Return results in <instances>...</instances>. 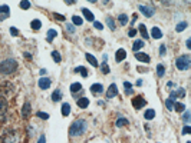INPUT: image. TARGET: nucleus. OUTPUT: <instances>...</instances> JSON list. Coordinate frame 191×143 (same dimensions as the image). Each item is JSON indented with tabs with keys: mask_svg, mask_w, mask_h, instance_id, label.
<instances>
[{
	"mask_svg": "<svg viewBox=\"0 0 191 143\" xmlns=\"http://www.w3.org/2000/svg\"><path fill=\"white\" fill-rule=\"evenodd\" d=\"M86 129H88V123L85 122V120H82V119H78V120H75V122L71 125V127H69V135H71L72 137H76V136L83 135V133L86 132Z\"/></svg>",
	"mask_w": 191,
	"mask_h": 143,
	"instance_id": "f257e3e1",
	"label": "nucleus"
},
{
	"mask_svg": "<svg viewBox=\"0 0 191 143\" xmlns=\"http://www.w3.org/2000/svg\"><path fill=\"white\" fill-rule=\"evenodd\" d=\"M17 69V62L13 60V59H7V60H3L0 63V73L3 74H12L15 73Z\"/></svg>",
	"mask_w": 191,
	"mask_h": 143,
	"instance_id": "f03ea898",
	"label": "nucleus"
},
{
	"mask_svg": "<svg viewBox=\"0 0 191 143\" xmlns=\"http://www.w3.org/2000/svg\"><path fill=\"white\" fill-rule=\"evenodd\" d=\"M191 66V57L188 54H183L175 60V67L178 70H188Z\"/></svg>",
	"mask_w": 191,
	"mask_h": 143,
	"instance_id": "7ed1b4c3",
	"label": "nucleus"
},
{
	"mask_svg": "<svg viewBox=\"0 0 191 143\" xmlns=\"http://www.w3.org/2000/svg\"><path fill=\"white\" fill-rule=\"evenodd\" d=\"M147 105L145 102V99L142 97V96H135V97L132 99V106L137 109V110H139L141 107H144Z\"/></svg>",
	"mask_w": 191,
	"mask_h": 143,
	"instance_id": "20e7f679",
	"label": "nucleus"
},
{
	"mask_svg": "<svg viewBox=\"0 0 191 143\" xmlns=\"http://www.w3.org/2000/svg\"><path fill=\"white\" fill-rule=\"evenodd\" d=\"M116 94H118V87H116L115 83H112V85L109 86L108 92H106V97H108V99H112V97H115Z\"/></svg>",
	"mask_w": 191,
	"mask_h": 143,
	"instance_id": "39448f33",
	"label": "nucleus"
},
{
	"mask_svg": "<svg viewBox=\"0 0 191 143\" xmlns=\"http://www.w3.org/2000/svg\"><path fill=\"white\" fill-rule=\"evenodd\" d=\"M30 112H32V106H30L29 102H26L25 105H23V107H22V116L25 119H27L30 116Z\"/></svg>",
	"mask_w": 191,
	"mask_h": 143,
	"instance_id": "423d86ee",
	"label": "nucleus"
},
{
	"mask_svg": "<svg viewBox=\"0 0 191 143\" xmlns=\"http://www.w3.org/2000/svg\"><path fill=\"white\" fill-rule=\"evenodd\" d=\"M50 83H52V82H50L49 77H42L40 80H39V87H40V89H43V90H45V89H49V87H50Z\"/></svg>",
	"mask_w": 191,
	"mask_h": 143,
	"instance_id": "0eeeda50",
	"label": "nucleus"
},
{
	"mask_svg": "<svg viewBox=\"0 0 191 143\" xmlns=\"http://www.w3.org/2000/svg\"><path fill=\"white\" fill-rule=\"evenodd\" d=\"M135 59L142 62V63H150V56L145 54V53H139V52H137V53H135Z\"/></svg>",
	"mask_w": 191,
	"mask_h": 143,
	"instance_id": "6e6552de",
	"label": "nucleus"
},
{
	"mask_svg": "<svg viewBox=\"0 0 191 143\" xmlns=\"http://www.w3.org/2000/svg\"><path fill=\"white\" fill-rule=\"evenodd\" d=\"M185 96V90L181 87V89L175 90V92H171L170 93V99H175V97H184Z\"/></svg>",
	"mask_w": 191,
	"mask_h": 143,
	"instance_id": "1a4fd4ad",
	"label": "nucleus"
},
{
	"mask_svg": "<svg viewBox=\"0 0 191 143\" xmlns=\"http://www.w3.org/2000/svg\"><path fill=\"white\" fill-rule=\"evenodd\" d=\"M6 110H7V100L3 96H0V116L6 113Z\"/></svg>",
	"mask_w": 191,
	"mask_h": 143,
	"instance_id": "9d476101",
	"label": "nucleus"
},
{
	"mask_svg": "<svg viewBox=\"0 0 191 143\" xmlns=\"http://www.w3.org/2000/svg\"><path fill=\"white\" fill-rule=\"evenodd\" d=\"M125 57H127V52H125L124 49H119L118 52H116V54H115V60L119 63V62L125 60Z\"/></svg>",
	"mask_w": 191,
	"mask_h": 143,
	"instance_id": "9b49d317",
	"label": "nucleus"
},
{
	"mask_svg": "<svg viewBox=\"0 0 191 143\" xmlns=\"http://www.w3.org/2000/svg\"><path fill=\"white\" fill-rule=\"evenodd\" d=\"M139 12L144 13L147 17H151L154 14V9H150V7H147V6H139Z\"/></svg>",
	"mask_w": 191,
	"mask_h": 143,
	"instance_id": "f8f14e48",
	"label": "nucleus"
},
{
	"mask_svg": "<svg viewBox=\"0 0 191 143\" xmlns=\"http://www.w3.org/2000/svg\"><path fill=\"white\" fill-rule=\"evenodd\" d=\"M82 13L85 14V19L88 22H95V16H93V13L91 10H88V9H82Z\"/></svg>",
	"mask_w": 191,
	"mask_h": 143,
	"instance_id": "ddd939ff",
	"label": "nucleus"
},
{
	"mask_svg": "<svg viewBox=\"0 0 191 143\" xmlns=\"http://www.w3.org/2000/svg\"><path fill=\"white\" fill-rule=\"evenodd\" d=\"M9 13H10V9H9L7 4H4V6H0V14H3V16L0 17V20H3L6 16L9 17Z\"/></svg>",
	"mask_w": 191,
	"mask_h": 143,
	"instance_id": "4468645a",
	"label": "nucleus"
},
{
	"mask_svg": "<svg viewBox=\"0 0 191 143\" xmlns=\"http://www.w3.org/2000/svg\"><path fill=\"white\" fill-rule=\"evenodd\" d=\"M78 106L82 107V109L89 106V100H88V97H79L78 99Z\"/></svg>",
	"mask_w": 191,
	"mask_h": 143,
	"instance_id": "2eb2a0df",
	"label": "nucleus"
},
{
	"mask_svg": "<svg viewBox=\"0 0 191 143\" xmlns=\"http://www.w3.org/2000/svg\"><path fill=\"white\" fill-rule=\"evenodd\" d=\"M151 36H152L154 39H161V37H162V32L158 27H152V30H151Z\"/></svg>",
	"mask_w": 191,
	"mask_h": 143,
	"instance_id": "dca6fc26",
	"label": "nucleus"
},
{
	"mask_svg": "<svg viewBox=\"0 0 191 143\" xmlns=\"http://www.w3.org/2000/svg\"><path fill=\"white\" fill-rule=\"evenodd\" d=\"M60 99H62V92L59 89H56L53 93H52V100H53V102H59Z\"/></svg>",
	"mask_w": 191,
	"mask_h": 143,
	"instance_id": "f3484780",
	"label": "nucleus"
},
{
	"mask_svg": "<svg viewBox=\"0 0 191 143\" xmlns=\"http://www.w3.org/2000/svg\"><path fill=\"white\" fill-rule=\"evenodd\" d=\"M86 60L89 62V63H91L93 67H98V66H99V65H98V60H96V59L92 56L91 53H86Z\"/></svg>",
	"mask_w": 191,
	"mask_h": 143,
	"instance_id": "a211bd4d",
	"label": "nucleus"
},
{
	"mask_svg": "<svg viewBox=\"0 0 191 143\" xmlns=\"http://www.w3.org/2000/svg\"><path fill=\"white\" fill-rule=\"evenodd\" d=\"M104 90V87H102V85H99V83H95V85L91 86V92L92 93H101Z\"/></svg>",
	"mask_w": 191,
	"mask_h": 143,
	"instance_id": "6ab92c4d",
	"label": "nucleus"
},
{
	"mask_svg": "<svg viewBox=\"0 0 191 143\" xmlns=\"http://www.w3.org/2000/svg\"><path fill=\"white\" fill-rule=\"evenodd\" d=\"M62 114L63 116H69V113H71V105L69 103H63L62 105Z\"/></svg>",
	"mask_w": 191,
	"mask_h": 143,
	"instance_id": "aec40b11",
	"label": "nucleus"
},
{
	"mask_svg": "<svg viewBox=\"0 0 191 143\" xmlns=\"http://www.w3.org/2000/svg\"><path fill=\"white\" fill-rule=\"evenodd\" d=\"M144 117H145L147 120H152V119L155 117V110H154V109H148V110H145Z\"/></svg>",
	"mask_w": 191,
	"mask_h": 143,
	"instance_id": "412c9836",
	"label": "nucleus"
},
{
	"mask_svg": "<svg viewBox=\"0 0 191 143\" xmlns=\"http://www.w3.org/2000/svg\"><path fill=\"white\" fill-rule=\"evenodd\" d=\"M141 47H144V42H142V40H135V42H134V45H132V50H134V52H138Z\"/></svg>",
	"mask_w": 191,
	"mask_h": 143,
	"instance_id": "4be33fe9",
	"label": "nucleus"
},
{
	"mask_svg": "<svg viewBox=\"0 0 191 143\" xmlns=\"http://www.w3.org/2000/svg\"><path fill=\"white\" fill-rule=\"evenodd\" d=\"M175 112H178V113H181V112L185 110V105L184 103H174V107H172Z\"/></svg>",
	"mask_w": 191,
	"mask_h": 143,
	"instance_id": "5701e85b",
	"label": "nucleus"
},
{
	"mask_svg": "<svg viewBox=\"0 0 191 143\" xmlns=\"http://www.w3.org/2000/svg\"><path fill=\"white\" fill-rule=\"evenodd\" d=\"M82 89V85H81V83H72L71 85V92L72 93H76V92H79V90Z\"/></svg>",
	"mask_w": 191,
	"mask_h": 143,
	"instance_id": "b1692460",
	"label": "nucleus"
},
{
	"mask_svg": "<svg viewBox=\"0 0 191 143\" xmlns=\"http://www.w3.org/2000/svg\"><path fill=\"white\" fill-rule=\"evenodd\" d=\"M187 22H181V23H178V25H177V27H175V30H177V32H184V30H185V29H187Z\"/></svg>",
	"mask_w": 191,
	"mask_h": 143,
	"instance_id": "393cba45",
	"label": "nucleus"
},
{
	"mask_svg": "<svg viewBox=\"0 0 191 143\" xmlns=\"http://www.w3.org/2000/svg\"><path fill=\"white\" fill-rule=\"evenodd\" d=\"M58 36V33H56V30H53V29H50L49 32H48V42H52L55 39V37Z\"/></svg>",
	"mask_w": 191,
	"mask_h": 143,
	"instance_id": "a878e982",
	"label": "nucleus"
},
{
	"mask_svg": "<svg viewBox=\"0 0 191 143\" xmlns=\"http://www.w3.org/2000/svg\"><path fill=\"white\" fill-rule=\"evenodd\" d=\"M75 72H79V73L82 74V77H88V70L83 67V66H79V67H76Z\"/></svg>",
	"mask_w": 191,
	"mask_h": 143,
	"instance_id": "bb28decb",
	"label": "nucleus"
},
{
	"mask_svg": "<svg viewBox=\"0 0 191 143\" xmlns=\"http://www.w3.org/2000/svg\"><path fill=\"white\" fill-rule=\"evenodd\" d=\"M118 20H119V23L122 26H125L128 23V16H127V14H119V16H118Z\"/></svg>",
	"mask_w": 191,
	"mask_h": 143,
	"instance_id": "cd10ccee",
	"label": "nucleus"
},
{
	"mask_svg": "<svg viewBox=\"0 0 191 143\" xmlns=\"http://www.w3.org/2000/svg\"><path fill=\"white\" fill-rule=\"evenodd\" d=\"M30 26H32V29H33V30H39V29H40V26H42V22L36 19V20H33L32 23H30Z\"/></svg>",
	"mask_w": 191,
	"mask_h": 143,
	"instance_id": "c85d7f7f",
	"label": "nucleus"
},
{
	"mask_svg": "<svg viewBox=\"0 0 191 143\" xmlns=\"http://www.w3.org/2000/svg\"><path fill=\"white\" fill-rule=\"evenodd\" d=\"M139 33H141V34H142V37H145V39H148V32H147L145 25H139Z\"/></svg>",
	"mask_w": 191,
	"mask_h": 143,
	"instance_id": "c756f323",
	"label": "nucleus"
},
{
	"mask_svg": "<svg viewBox=\"0 0 191 143\" xmlns=\"http://www.w3.org/2000/svg\"><path fill=\"white\" fill-rule=\"evenodd\" d=\"M106 25L109 26V29H111V30H115V22H114V19L112 17H106Z\"/></svg>",
	"mask_w": 191,
	"mask_h": 143,
	"instance_id": "7c9ffc66",
	"label": "nucleus"
},
{
	"mask_svg": "<svg viewBox=\"0 0 191 143\" xmlns=\"http://www.w3.org/2000/svg\"><path fill=\"white\" fill-rule=\"evenodd\" d=\"M52 57H53V60H55V63H60V54H59V52H56V50H53L52 52Z\"/></svg>",
	"mask_w": 191,
	"mask_h": 143,
	"instance_id": "2f4dec72",
	"label": "nucleus"
},
{
	"mask_svg": "<svg viewBox=\"0 0 191 143\" xmlns=\"http://www.w3.org/2000/svg\"><path fill=\"white\" fill-rule=\"evenodd\" d=\"M157 73H158V76H160V77H162V76H164V73H165V67H164L162 65H158L157 66Z\"/></svg>",
	"mask_w": 191,
	"mask_h": 143,
	"instance_id": "473e14b6",
	"label": "nucleus"
},
{
	"mask_svg": "<svg viewBox=\"0 0 191 143\" xmlns=\"http://www.w3.org/2000/svg\"><path fill=\"white\" fill-rule=\"evenodd\" d=\"M82 17H79V16H73L72 17V23H73V25H76V26H81L82 25Z\"/></svg>",
	"mask_w": 191,
	"mask_h": 143,
	"instance_id": "72a5a7b5",
	"label": "nucleus"
},
{
	"mask_svg": "<svg viewBox=\"0 0 191 143\" xmlns=\"http://www.w3.org/2000/svg\"><path fill=\"white\" fill-rule=\"evenodd\" d=\"M165 107L168 109V110H172V107H174V99H167Z\"/></svg>",
	"mask_w": 191,
	"mask_h": 143,
	"instance_id": "f704fd0d",
	"label": "nucleus"
},
{
	"mask_svg": "<svg viewBox=\"0 0 191 143\" xmlns=\"http://www.w3.org/2000/svg\"><path fill=\"white\" fill-rule=\"evenodd\" d=\"M20 7L23 9V10H27V9L30 7L29 0H22V2H20Z\"/></svg>",
	"mask_w": 191,
	"mask_h": 143,
	"instance_id": "c9c22d12",
	"label": "nucleus"
},
{
	"mask_svg": "<svg viewBox=\"0 0 191 143\" xmlns=\"http://www.w3.org/2000/svg\"><path fill=\"white\" fill-rule=\"evenodd\" d=\"M127 125H128V120H127V119H118V122H116V126L118 127H121V126H127Z\"/></svg>",
	"mask_w": 191,
	"mask_h": 143,
	"instance_id": "e433bc0d",
	"label": "nucleus"
},
{
	"mask_svg": "<svg viewBox=\"0 0 191 143\" xmlns=\"http://www.w3.org/2000/svg\"><path fill=\"white\" fill-rule=\"evenodd\" d=\"M101 70H102V73H104V74H108L109 73V67H108V65H106V62H104V63H102Z\"/></svg>",
	"mask_w": 191,
	"mask_h": 143,
	"instance_id": "4c0bfd02",
	"label": "nucleus"
},
{
	"mask_svg": "<svg viewBox=\"0 0 191 143\" xmlns=\"http://www.w3.org/2000/svg\"><path fill=\"white\" fill-rule=\"evenodd\" d=\"M38 117L43 119V120H46V119H49V114L45 113V112H38Z\"/></svg>",
	"mask_w": 191,
	"mask_h": 143,
	"instance_id": "58836bf2",
	"label": "nucleus"
},
{
	"mask_svg": "<svg viewBox=\"0 0 191 143\" xmlns=\"http://www.w3.org/2000/svg\"><path fill=\"white\" fill-rule=\"evenodd\" d=\"M188 133H191V127L188 126H184V129H183V135H188Z\"/></svg>",
	"mask_w": 191,
	"mask_h": 143,
	"instance_id": "ea45409f",
	"label": "nucleus"
},
{
	"mask_svg": "<svg viewBox=\"0 0 191 143\" xmlns=\"http://www.w3.org/2000/svg\"><path fill=\"white\" fill-rule=\"evenodd\" d=\"M93 26H95V29H99V30H102V29H104L102 23H99V22H93Z\"/></svg>",
	"mask_w": 191,
	"mask_h": 143,
	"instance_id": "a19ab883",
	"label": "nucleus"
},
{
	"mask_svg": "<svg viewBox=\"0 0 191 143\" xmlns=\"http://www.w3.org/2000/svg\"><path fill=\"white\" fill-rule=\"evenodd\" d=\"M183 120H184V122H185V123H187L188 120H190V112H185V113H184Z\"/></svg>",
	"mask_w": 191,
	"mask_h": 143,
	"instance_id": "79ce46f5",
	"label": "nucleus"
},
{
	"mask_svg": "<svg viewBox=\"0 0 191 143\" xmlns=\"http://www.w3.org/2000/svg\"><path fill=\"white\" fill-rule=\"evenodd\" d=\"M10 33H12V36H17V34H19V30H17L16 27H12L10 29Z\"/></svg>",
	"mask_w": 191,
	"mask_h": 143,
	"instance_id": "37998d69",
	"label": "nucleus"
},
{
	"mask_svg": "<svg viewBox=\"0 0 191 143\" xmlns=\"http://www.w3.org/2000/svg\"><path fill=\"white\" fill-rule=\"evenodd\" d=\"M135 34H137V30H135V29H131V30L128 32V36L129 37H134Z\"/></svg>",
	"mask_w": 191,
	"mask_h": 143,
	"instance_id": "c03bdc74",
	"label": "nucleus"
},
{
	"mask_svg": "<svg viewBox=\"0 0 191 143\" xmlns=\"http://www.w3.org/2000/svg\"><path fill=\"white\" fill-rule=\"evenodd\" d=\"M53 16L58 19V20H65V16H60L59 13H53Z\"/></svg>",
	"mask_w": 191,
	"mask_h": 143,
	"instance_id": "a18cd8bd",
	"label": "nucleus"
},
{
	"mask_svg": "<svg viewBox=\"0 0 191 143\" xmlns=\"http://www.w3.org/2000/svg\"><path fill=\"white\" fill-rule=\"evenodd\" d=\"M160 54H161V56H164V54H165V46H164V45L160 47Z\"/></svg>",
	"mask_w": 191,
	"mask_h": 143,
	"instance_id": "49530a36",
	"label": "nucleus"
},
{
	"mask_svg": "<svg viewBox=\"0 0 191 143\" xmlns=\"http://www.w3.org/2000/svg\"><path fill=\"white\" fill-rule=\"evenodd\" d=\"M66 26H68V32H71V33L75 32V27H73V25H66Z\"/></svg>",
	"mask_w": 191,
	"mask_h": 143,
	"instance_id": "de8ad7c7",
	"label": "nucleus"
},
{
	"mask_svg": "<svg viewBox=\"0 0 191 143\" xmlns=\"http://www.w3.org/2000/svg\"><path fill=\"white\" fill-rule=\"evenodd\" d=\"M38 143H46V137L43 135L40 136V137H39V140H38Z\"/></svg>",
	"mask_w": 191,
	"mask_h": 143,
	"instance_id": "09e8293b",
	"label": "nucleus"
},
{
	"mask_svg": "<svg viewBox=\"0 0 191 143\" xmlns=\"http://www.w3.org/2000/svg\"><path fill=\"white\" fill-rule=\"evenodd\" d=\"M124 86H125V89H131V86L132 85H131L129 82H124Z\"/></svg>",
	"mask_w": 191,
	"mask_h": 143,
	"instance_id": "8fccbe9b",
	"label": "nucleus"
},
{
	"mask_svg": "<svg viewBox=\"0 0 191 143\" xmlns=\"http://www.w3.org/2000/svg\"><path fill=\"white\" fill-rule=\"evenodd\" d=\"M65 3L66 4H73L75 3V0H65Z\"/></svg>",
	"mask_w": 191,
	"mask_h": 143,
	"instance_id": "3c124183",
	"label": "nucleus"
},
{
	"mask_svg": "<svg viewBox=\"0 0 191 143\" xmlns=\"http://www.w3.org/2000/svg\"><path fill=\"white\" fill-rule=\"evenodd\" d=\"M187 47H188V49H191V40H190V39L187 40Z\"/></svg>",
	"mask_w": 191,
	"mask_h": 143,
	"instance_id": "603ef678",
	"label": "nucleus"
},
{
	"mask_svg": "<svg viewBox=\"0 0 191 143\" xmlns=\"http://www.w3.org/2000/svg\"><path fill=\"white\" fill-rule=\"evenodd\" d=\"M46 73H48V72H46V69H42L40 70V74H46Z\"/></svg>",
	"mask_w": 191,
	"mask_h": 143,
	"instance_id": "864d4df0",
	"label": "nucleus"
},
{
	"mask_svg": "<svg viewBox=\"0 0 191 143\" xmlns=\"http://www.w3.org/2000/svg\"><path fill=\"white\" fill-rule=\"evenodd\" d=\"M167 86H168V87H172V86H174V83H172V82H168V85H167Z\"/></svg>",
	"mask_w": 191,
	"mask_h": 143,
	"instance_id": "5fc2aeb1",
	"label": "nucleus"
},
{
	"mask_svg": "<svg viewBox=\"0 0 191 143\" xmlns=\"http://www.w3.org/2000/svg\"><path fill=\"white\" fill-rule=\"evenodd\" d=\"M137 86H142V80H138V82H137Z\"/></svg>",
	"mask_w": 191,
	"mask_h": 143,
	"instance_id": "6e6d98bb",
	"label": "nucleus"
},
{
	"mask_svg": "<svg viewBox=\"0 0 191 143\" xmlns=\"http://www.w3.org/2000/svg\"><path fill=\"white\" fill-rule=\"evenodd\" d=\"M89 2H92V3H96V0H89Z\"/></svg>",
	"mask_w": 191,
	"mask_h": 143,
	"instance_id": "4d7b16f0",
	"label": "nucleus"
},
{
	"mask_svg": "<svg viewBox=\"0 0 191 143\" xmlns=\"http://www.w3.org/2000/svg\"><path fill=\"white\" fill-rule=\"evenodd\" d=\"M0 143H3V139H2V137H0Z\"/></svg>",
	"mask_w": 191,
	"mask_h": 143,
	"instance_id": "13d9d810",
	"label": "nucleus"
},
{
	"mask_svg": "<svg viewBox=\"0 0 191 143\" xmlns=\"http://www.w3.org/2000/svg\"><path fill=\"white\" fill-rule=\"evenodd\" d=\"M187 143H191V142H187Z\"/></svg>",
	"mask_w": 191,
	"mask_h": 143,
	"instance_id": "bf43d9fd",
	"label": "nucleus"
}]
</instances>
